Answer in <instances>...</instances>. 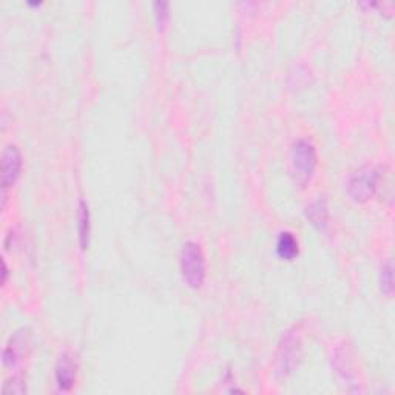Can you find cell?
I'll use <instances>...</instances> for the list:
<instances>
[{"instance_id": "cell-10", "label": "cell", "mask_w": 395, "mask_h": 395, "mask_svg": "<svg viewBox=\"0 0 395 395\" xmlns=\"http://www.w3.org/2000/svg\"><path fill=\"white\" fill-rule=\"evenodd\" d=\"M90 238H91V216L88 204L80 200L79 201V244L80 249L87 250L90 246Z\"/></svg>"}, {"instance_id": "cell-3", "label": "cell", "mask_w": 395, "mask_h": 395, "mask_svg": "<svg viewBox=\"0 0 395 395\" xmlns=\"http://www.w3.org/2000/svg\"><path fill=\"white\" fill-rule=\"evenodd\" d=\"M380 184V172L377 167L366 166L353 173L347 182V193L356 202H366L376 195Z\"/></svg>"}, {"instance_id": "cell-6", "label": "cell", "mask_w": 395, "mask_h": 395, "mask_svg": "<svg viewBox=\"0 0 395 395\" xmlns=\"http://www.w3.org/2000/svg\"><path fill=\"white\" fill-rule=\"evenodd\" d=\"M28 331L25 329L12 333L2 353V362L5 367H16L20 363V360H22L26 351V346H28Z\"/></svg>"}, {"instance_id": "cell-1", "label": "cell", "mask_w": 395, "mask_h": 395, "mask_svg": "<svg viewBox=\"0 0 395 395\" xmlns=\"http://www.w3.org/2000/svg\"><path fill=\"white\" fill-rule=\"evenodd\" d=\"M179 267L182 280L188 288L200 289L206 280V258L200 244L193 241L184 244L179 255Z\"/></svg>"}, {"instance_id": "cell-5", "label": "cell", "mask_w": 395, "mask_h": 395, "mask_svg": "<svg viewBox=\"0 0 395 395\" xmlns=\"http://www.w3.org/2000/svg\"><path fill=\"white\" fill-rule=\"evenodd\" d=\"M22 170V155L16 146H8L2 153V188L3 196L6 188L15 184Z\"/></svg>"}, {"instance_id": "cell-13", "label": "cell", "mask_w": 395, "mask_h": 395, "mask_svg": "<svg viewBox=\"0 0 395 395\" xmlns=\"http://www.w3.org/2000/svg\"><path fill=\"white\" fill-rule=\"evenodd\" d=\"M26 392V387L24 380L20 376L12 377L10 380H6V383L3 385V394L5 395H10V394H25Z\"/></svg>"}, {"instance_id": "cell-4", "label": "cell", "mask_w": 395, "mask_h": 395, "mask_svg": "<svg viewBox=\"0 0 395 395\" xmlns=\"http://www.w3.org/2000/svg\"><path fill=\"white\" fill-rule=\"evenodd\" d=\"M299 351H301V346H299L298 337H295L294 332L286 333L280 349H278V372L281 376L286 377L294 371V367L298 365Z\"/></svg>"}, {"instance_id": "cell-8", "label": "cell", "mask_w": 395, "mask_h": 395, "mask_svg": "<svg viewBox=\"0 0 395 395\" xmlns=\"http://www.w3.org/2000/svg\"><path fill=\"white\" fill-rule=\"evenodd\" d=\"M276 255L284 261L295 260L299 254V244L292 231H281L276 240Z\"/></svg>"}, {"instance_id": "cell-14", "label": "cell", "mask_w": 395, "mask_h": 395, "mask_svg": "<svg viewBox=\"0 0 395 395\" xmlns=\"http://www.w3.org/2000/svg\"><path fill=\"white\" fill-rule=\"evenodd\" d=\"M2 265H3V272H2V274H3V278H2V283L5 284V283H6V278H8V267H6L5 260L2 261Z\"/></svg>"}, {"instance_id": "cell-7", "label": "cell", "mask_w": 395, "mask_h": 395, "mask_svg": "<svg viewBox=\"0 0 395 395\" xmlns=\"http://www.w3.org/2000/svg\"><path fill=\"white\" fill-rule=\"evenodd\" d=\"M56 385L60 392H70L76 383V365L68 353H62L56 363Z\"/></svg>"}, {"instance_id": "cell-9", "label": "cell", "mask_w": 395, "mask_h": 395, "mask_svg": "<svg viewBox=\"0 0 395 395\" xmlns=\"http://www.w3.org/2000/svg\"><path fill=\"white\" fill-rule=\"evenodd\" d=\"M306 218L310 221L312 226H315L317 229L323 230L328 227V221H329V209H328V204H326L324 200H319L313 201L312 204H309L308 207H306Z\"/></svg>"}, {"instance_id": "cell-12", "label": "cell", "mask_w": 395, "mask_h": 395, "mask_svg": "<svg viewBox=\"0 0 395 395\" xmlns=\"http://www.w3.org/2000/svg\"><path fill=\"white\" fill-rule=\"evenodd\" d=\"M170 5L168 2H164V0H158V2L153 3V12H155V20L156 25H158V30H164L166 25L168 22L170 17Z\"/></svg>"}, {"instance_id": "cell-11", "label": "cell", "mask_w": 395, "mask_h": 395, "mask_svg": "<svg viewBox=\"0 0 395 395\" xmlns=\"http://www.w3.org/2000/svg\"><path fill=\"white\" fill-rule=\"evenodd\" d=\"M380 289L386 297L394 295V264L387 260L380 270Z\"/></svg>"}, {"instance_id": "cell-2", "label": "cell", "mask_w": 395, "mask_h": 395, "mask_svg": "<svg viewBox=\"0 0 395 395\" xmlns=\"http://www.w3.org/2000/svg\"><path fill=\"white\" fill-rule=\"evenodd\" d=\"M318 164L317 148L308 139H297L292 146V168H294L297 182L306 186Z\"/></svg>"}]
</instances>
